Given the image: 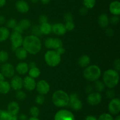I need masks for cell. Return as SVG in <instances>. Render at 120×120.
<instances>
[{"mask_svg":"<svg viewBox=\"0 0 120 120\" xmlns=\"http://www.w3.org/2000/svg\"><path fill=\"white\" fill-rule=\"evenodd\" d=\"M109 10L113 15L119 16L120 14V2L118 1H112L109 6Z\"/></svg>","mask_w":120,"mask_h":120,"instance_id":"ac0fdd59","label":"cell"},{"mask_svg":"<svg viewBox=\"0 0 120 120\" xmlns=\"http://www.w3.org/2000/svg\"><path fill=\"white\" fill-rule=\"evenodd\" d=\"M45 97L44 95H42V94L38 95L35 98V102L39 105L43 104L45 102Z\"/></svg>","mask_w":120,"mask_h":120,"instance_id":"f35d334b","label":"cell"},{"mask_svg":"<svg viewBox=\"0 0 120 120\" xmlns=\"http://www.w3.org/2000/svg\"><path fill=\"white\" fill-rule=\"evenodd\" d=\"M8 58H9V55L7 51L4 50L0 51V62L5 63L8 60Z\"/></svg>","mask_w":120,"mask_h":120,"instance_id":"f546056e","label":"cell"},{"mask_svg":"<svg viewBox=\"0 0 120 120\" xmlns=\"http://www.w3.org/2000/svg\"><path fill=\"white\" fill-rule=\"evenodd\" d=\"M10 116L7 111L0 109V120H7Z\"/></svg>","mask_w":120,"mask_h":120,"instance_id":"d590c367","label":"cell"},{"mask_svg":"<svg viewBox=\"0 0 120 120\" xmlns=\"http://www.w3.org/2000/svg\"><path fill=\"white\" fill-rule=\"evenodd\" d=\"M39 27L42 34L48 35L52 32V25L48 22L41 24Z\"/></svg>","mask_w":120,"mask_h":120,"instance_id":"d4e9b609","label":"cell"},{"mask_svg":"<svg viewBox=\"0 0 120 120\" xmlns=\"http://www.w3.org/2000/svg\"><path fill=\"white\" fill-rule=\"evenodd\" d=\"M63 47V42L62 40L59 38H53V49L56 50L58 48Z\"/></svg>","mask_w":120,"mask_h":120,"instance_id":"1f68e13d","label":"cell"},{"mask_svg":"<svg viewBox=\"0 0 120 120\" xmlns=\"http://www.w3.org/2000/svg\"><path fill=\"white\" fill-rule=\"evenodd\" d=\"M101 71L99 67L96 65H89L83 71V75L89 81H96L100 78Z\"/></svg>","mask_w":120,"mask_h":120,"instance_id":"277c9868","label":"cell"},{"mask_svg":"<svg viewBox=\"0 0 120 120\" xmlns=\"http://www.w3.org/2000/svg\"><path fill=\"white\" fill-rule=\"evenodd\" d=\"M97 120H114V118L110 114L104 113L100 115Z\"/></svg>","mask_w":120,"mask_h":120,"instance_id":"e575fe53","label":"cell"},{"mask_svg":"<svg viewBox=\"0 0 120 120\" xmlns=\"http://www.w3.org/2000/svg\"><path fill=\"white\" fill-rule=\"evenodd\" d=\"M6 18L3 15H0V25H3L5 23Z\"/></svg>","mask_w":120,"mask_h":120,"instance_id":"f907efd6","label":"cell"},{"mask_svg":"<svg viewBox=\"0 0 120 120\" xmlns=\"http://www.w3.org/2000/svg\"><path fill=\"white\" fill-rule=\"evenodd\" d=\"M103 83L110 89L115 88L119 82L120 76L118 72L113 69H107L103 74Z\"/></svg>","mask_w":120,"mask_h":120,"instance_id":"7a4b0ae2","label":"cell"},{"mask_svg":"<svg viewBox=\"0 0 120 120\" xmlns=\"http://www.w3.org/2000/svg\"><path fill=\"white\" fill-rule=\"evenodd\" d=\"M29 112H30V114L33 117H38L39 116V115L40 111L38 107L34 106V107H31L30 108Z\"/></svg>","mask_w":120,"mask_h":120,"instance_id":"836d02e7","label":"cell"},{"mask_svg":"<svg viewBox=\"0 0 120 120\" xmlns=\"http://www.w3.org/2000/svg\"><path fill=\"white\" fill-rule=\"evenodd\" d=\"M10 35L9 30L7 27H0V42H4L8 40Z\"/></svg>","mask_w":120,"mask_h":120,"instance_id":"7402d4cb","label":"cell"},{"mask_svg":"<svg viewBox=\"0 0 120 120\" xmlns=\"http://www.w3.org/2000/svg\"><path fill=\"white\" fill-rule=\"evenodd\" d=\"M22 45L27 52L32 55L37 54L42 48V43L39 38L33 35L26 36L23 39Z\"/></svg>","mask_w":120,"mask_h":120,"instance_id":"6da1fadb","label":"cell"},{"mask_svg":"<svg viewBox=\"0 0 120 120\" xmlns=\"http://www.w3.org/2000/svg\"><path fill=\"white\" fill-rule=\"evenodd\" d=\"M105 95H106L107 97L108 98L112 99L113 98H114L115 96V92L114 91H113L112 89H110L106 92Z\"/></svg>","mask_w":120,"mask_h":120,"instance_id":"7bdbcfd3","label":"cell"},{"mask_svg":"<svg viewBox=\"0 0 120 120\" xmlns=\"http://www.w3.org/2000/svg\"><path fill=\"white\" fill-rule=\"evenodd\" d=\"M63 20L66 22H73V15L71 13L68 12L65 14L63 16Z\"/></svg>","mask_w":120,"mask_h":120,"instance_id":"ab89813d","label":"cell"},{"mask_svg":"<svg viewBox=\"0 0 120 120\" xmlns=\"http://www.w3.org/2000/svg\"><path fill=\"white\" fill-rule=\"evenodd\" d=\"M85 120H97V118L93 115H87L86 117Z\"/></svg>","mask_w":120,"mask_h":120,"instance_id":"816d5d0a","label":"cell"},{"mask_svg":"<svg viewBox=\"0 0 120 120\" xmlns=\"http://www.w3.org/2000/svg\"><path fill=\"white\" fill-rule=\"evenodd\" d=\"M19 105L18 103L15 101H12L8 104L7 111L11 116H16L19 112Z\"/></svg>","mask_w":120,"mask_h":120,"instance_id":"e0dca14e","label":"cell"},{"mask_svg":"<svg viewBox=\"0 0 120 120\" xmlns=\"http://www.w3.org/2000/svg\"><path fill=\"white\" fill-rule=\"evenodd\" d=\"M69 105L71 108L75 111H79L83 107V104L76 93H72L69 96Z\"/></svg>","mask_w":120,"mask_h":120,"instance_id":"52a82bcc","label":"cell"},{"mask_svg":"<svg viewBox=\"0 0 120 120\" xmlns=\"http://www.w3.org/2000/svg\"><path fill=\"white\" fill-rule=\"evenodd\" d=\"M0 69H1V65H0Z\"/></svg>","mask_w":120,"mask_h":120,"instance_id":"e7e4bbea","label":"cell"},{"mask_svg":"<svg viewBox=\"0 0 120 120\" xmlns=\"http://www.w3.org/2000/svg\"><path fill=\"white\" fill-rule=\"evenodd\" d=\"M7 120H18V118L16 116H11Z\"/></svg>","mask_w":120,"mask_h":120,"instance_id":"91938a15","label":"cell"},{"mask_svg":"<svg viewBox=\"0 0 120 120\" xmlns=\"http://www.w3.org/2000/svg\"><path fill=\"white\" fill-rule=\"evenodd\" d=\"M10 40L11 42V49L15 51L16 48L22 46L23 39L22 34L17 32L14 31L11 34Z\"/></svg>","mask_w":120,"mask_h":120,"instance_id":"8992f818","label":"cell"},{"mask_svg":"<svg viewBox=\"0 0 120 120\" xmlns=\"http://www.w3.org/2000/svg\"><path fill=\"white\" fill-rule=\"evenodd\" d=\"M32 32L33 35H35L38 37H39L42 35L41 29H40V27L39 25L33 26L32 28Z\"/></svg>","mask_w":120,"mask_h":120,"instance_id":"4dcf8cb0","label":"cell"},{"mask_svg":"<svg viewBox=\"0 0 120 120\" xmlns=\"http://www.w3.org/2000/svg\"><path fill=\"white\" fill-rule=\"evenodd\" d=\"M15 97L17 100H19V101H22L24 100L26 97V94L25 92L21 90H18L16 91V94H15Z\"/></svg>","mask_w":120,"mask_h":120,"instance_id":"d6a6232c","label":"cell"},{"mask_svg":"<svg viewBox=\"0 0 120 120\" xmlns=\"http://www.w3.org/2000/svg\"><path fill=\"white\" fill-rule=\"evenodd\" d=\"M64 26H65L66 31H71L73 30V29L75 28V24L73 22H66Z\"/></svg>","mask_w":120,"mask_h":120,"instance_id":"b9f144b4","label":"cell"},{"mask_svg":"<svg viewBox=\"0 0 120 120\" xmlns=\"http://www.w3.org/2000/svg\"><path fill=\"white\" fill-rule=\"evenodd\" d=\"M39 22L41 24L43 23H46V22H48V16L45 15H42L39 16Z\"/></svg>","mask_w":120,"mask_h":120,"instance_id":"f6af8a7d","label":"cell"},{"mask_svg":"<svg viewBox=\"0 0 120 120\" xmlns=\"http://www.w3.org/2000/svg\"><path fill=\"white\" fill-rule=\"evenodd\" d=\"M50 0H41V2L44 5L48 4L50 2Z\"/></svg>","mask_w":120,"mask_h":120,"instance_id":"6f0895ef","label":"cell"},{"mask_svg":"<svg viewBox=\"0 0 120 120\" xmlns=\"http://www.w3.org/2000/svg\"><path fill=\"white\" fill-rule=\"evenodd\" d=\"M96 3V0H83V5L87 9H91L94 8Z\"/></svg>","mask_w":120,"mask_h":120,"instance_id":"f1b7e54d","label":"cell"},{"mask_svg":"<svg viewBox=\"0 0 120 120\" xmlns=\"http://www.w3.org/2000/svg\"><path fill=\"white\" fill-rule=\"evenodd\" d=\"M109 18L106 14H102L99 16L98 19V23L102 28H106L109 24Z\"/></svg>","mask_w":120,"mask_h":120,"instance_id":"ffe728a7","label":"cell"},{"mask_svg":"<svg viewBox=\"0 0 120 120\" xmlns=\"http://www.w3.org/2000/svg\"><path fill=\"white\" fill-rule=\"evenodd\" d=\"M114 120H120V115H117L116 117V118L114 119Z\"/></svg>","mask_w":120,"mask_h":120,"instance_id":"be15d7a7","label":"cell"},{"mask_svg":"<svg viewBox=\"0 0 120 120\" xmlns=\"http://www.w3.org/2000/svg\"><path fill=\"white\" fill-rule=\"evenodd\" d=\"M36 88L39 94L46 95L50 90V85L47 81L45 80H41L36 84Z\"/></svg>","mask_w":120,"mask_h":120,"instance_id":"7c38bea8","label":"cell"},{"mask_svg":"<svg viewBox=\"0 0 120 120\" xmlns=\"http://www.w3.org/2000/svg\"><path fill=\"white\" fill-rule=\"evenodd\" d=\"M18 24L21 26V28L23 29V31L28 29L31 25L30 21L29 20H27V19H23V20H21Z\"/></svg>","mask_w":120,"mask_h":120,"instance_id":"4316f807","label":"cell"},{"mask_svg":"<svg viewBox=\"0 0 120 120\" xmlns=\"http://www.w3.org/2000/svg\"><path fill=\"white\" fill-rule=\"evenodd\" d=\"M52 102L57 107H66L69 105V96L63 90H57L53 94Z\"/></svg>","mask_w":120,"mask_h":120,"instance_id":"3957f363","label":"cell"},{"mask_svg":"<svg viewBox=\"0 0 120 120\" xmlns=\"http://www.w3.org/2000/svg\"><path fill=\"white\" fill-rule=\"evenodd\" d=\"M28 72H29V76L34 79L38 78L41 75V71L39 68L36 67L29 68Z\"/></svg>","mask_w":120,"mask_h":120,"instance_id":"484cf974","label":"cell"},{"mask_svg":"<svg viewBox=\"0 0 120 120\" xmlns=\"http://www.w3.org/2000/svg\"><path fill=\"white\" fill-rule=\"evenodd\" d=\"M28 120H39V119L38 118V117H33V116H32L30 118L28 119Z\"/></svg>","mask_w":120,"mask_h":120,"instance_id":"94428289","label":"cell"},{"mask_svg":"<svg viewBox=\"0 0 120 120\" xmlns=\"http://www.w3.org/2000/svg\"><path fill=\"white\" fill-rule=\"evenodd\" d=\"M105 85H104V84L102 81H98V80L95 81L94 88L96 90L97 92H98L103 91L104 89H105Z\"/></svg>","mask_w":120,"mask_h":120,"instance_id":"83f0119b","label":"cell"},{"mask_svg":"<svg viewBox=\"0 0 120 120\" xmlns=\"http://www.w3.org/2000/svg\"><path fill=\"white\" fill-rule=\"evenodd\" d=\"M114 66L115 70L117 71V72L120 71V60L119 58H117L115 60L114 63Z\"/></svg>","mask_w":120,"mask_h":120,"instance_id":"ee69618b","label":"cell"},{"mask_svg":"<svg viewBox=\"0 0 120 120\" xmlns=\"http://www.w3.org/2000/svg\"><path fill=\"white\" fill-rule=\"evenodd\" d=\"M45 61L49 66L55 67L61 61V56L55 50L48 51L45 54Z\"/></svg>","mask_w":120,"mask_h":120,"instance_id":"5b68a950","label":"cell"},{"mask_svg":"<svg viewBox=\"0 0 120 120\" xmlns=\"http://www.w3.org/2000/svg\"><path fill=\"white\" fill-rule=\"evenodd\" d=\"M28 66H29V68H34V67H36V63L35 62H30V63L28 64Z\"/></svg>","mask_w":120,"mask_h":120,"instance_id":"9f6ffc18","label":"cell"},{"mask_svg":"<svg viewBox=\"0 0 120 120\" xmlns=\"http://www.w3.org/2000/svg\"><path fill=\"white\" fill-rule=\"evenodd\" d=\"M10 84L8 81H4L0 82V93L2 94H7L10 91Z\"/></svg>","mask_w":120,"mask_h":120,"instance_id":"cb8c5ba5","label":"cell"},{"mask_svg":"<svg viewBox=\"0 0 120 120\" xmlns=\"http://www.w3.org/2000/svg\"><path fill=\"white\" fill-rule=\"evenodd\" d=\"M14 31L17 32L19 33V34H21L23 32V29L21 28V27L18 24H17V25L15 26V28H14Z\"/></svg>","mask_w":120,"mask_h":120,"instance_id":"bcb514c9","label":"cell"},{"mask_svg":"<svg viewBox=\"0 0 120 120\" xmlns=\"http://www.w3.org/2000/svg\"><path fill=\"white\" fill-rule=\"evenodd\" d=\"M5 81V76L2 75L1 72H0V82H2V81Z\"/></svg>","mask_w":120,"mask_h":120,"instance_id":"680465c9","label":"cell"},{"mask_svg":"<svg viewBox=\"0 0 120 120\" xmlns=\"http://www.w3.org/2000/svg\"><path fill=\"white\" fill-rule=\"evenodd\" d=\"M7 0H0V8L4 7L5 5L6 4Z\"/></svg>","mask_w":120,"mask_h":120,"instance_id":"11a10c76","label":"cell"},{"mask_svg":"<svg viewBox=\"0 0 120 120\" xmlns=\"http://www.w3.org/2000/svg\"><path fill=\"white\" fill-rule=\"evenodd\" d=\"M52 31L57 35H63L66 33L64 24L62 23H56L52 25Z\"/></svg>","mask_w":120,"mask_h":120,"instance_id":"9a60e30c","label":"cell"},{"mask_svg":"<svg viewBox=\"0 0 120 120\" xmlns=\"http://www.w3.org/2000/svg\"><path fill=\"white\" fill-rule=\"evenodd\" d=\"M45 47L48 49H53V38H48L46 40L45 42Z\"/></svg>","mask_w":120,"mask_h":120,"instance_id":"74e56055","label":"cell"},{"mask_svg":"<svg viewBox=\"0 0 120 120\" xmlns=\"http://www.w3.org/2000/svg\"><path fill=\"white\" fill-rule=\"evenodd\" d=\"M56 51L57 52V54H59V55L61 56V55H63V54H64V52H65V49H64V48L62 47H60V48H58V49H56Z\"/></svg>","mask_w":120,"mask_h":120,"instance_id":"681fc988","label":"cell"},{"mask_svg":"<svg viewBox=\"0 0 120 120\" xmlns=\"http://www.w3.org/2000/svg\"><path fill=\"white\" fill-rule=\"evenodd\" d=\"M15 7L19 12L25 14L29 11V5L24 0H19L15 4Z\"/></svg>","mask_w":120,"mask_h":120,"instance_id":"2e32d148","label":"cell"},{"mask_svg":"<svg viewBox=\"0 0 120 120\" xmlns=\"http://www.w3.org/2000/svg\"><path fill=\"white\" fill-rule=\"evenodd\" d=\"M28 117H27L26 115H25V114H22L19 116V120H28Z\"/></svg>","mask_w":120,"mask_h":120,"instance_id":"f5cc1de1","label":"cell"},{"mask_svg":"<svg viewBox=\"0 0 120 120\" xmlns=\"http://www.w3.org/2000/svg\"><path fill=\"white\" fill-rule=\"evenodd\" d=\"M6 25H7V27H8V28L14 29L15 27V26L17 25V22H16V20H15V19L11 18L7 21Z\"/></svg>","mask_w":120,"mask_h":120,"instance_id":"8d00e7d4","label":"cell"},{"mask_svg":"<svg viewBox=\"0 0 120 120\" xmlns=\"http://www.w3.org/2000/svg\"><path fill=\"white\" fill-rule=\"evenodd\" d=\"M109 111L110 114L117 115L120 112V100L118 98L111 99L109 104Z\"/></svg>","mask_w":120,"mask_h":120,"instance_id":"9c48e42d","label":"cell"},{"mask_svg":"<svg viewBox=\"0 0 120 120\" xmlns=\"http://www.w3.org/2000/svg\"><path fill=\"white\" fill-rule=\"evenodd\" d=\"M93 91V87L91 85H88L86 88V91L87 92L88 94H90Z\"/></svg>","mask_w":120,"mask_h":120,"instance_id":"db71d44e","label":"cell"},{"mask_svg":"<svg viewBox=\"0 0 120 120\" xmlns=\"http://www.w3.org/2000/svg\"><path fill=\"white\" fill-rule=\"evenodd\" d=\"M10 85L14 90H21L23 87V80L19 76H14L11 81Z\"/></svg>","mask_w":120,"mask_h":120,"instance_id":"5bb4252c","label":"cell"},{"mask_svg":"<svg viewBox=\"0 0 120 120\" xmlns=\"http://www.w3.org/2000/svg\"><path fill=\"white\" fill-rule=\"evenodd\" d=\"M120 21V17L118 15H113L111 16V18L109 19V22H111L112 24L116 25Z\"/></svg>","mask_w":120,"mask_h":120,"instance_id":"60d3db41","label":"cell"},{"mask_svg":"<svg viewBox=\"0 0 120 120\" xmlns=\"http://www.w3.org/2000/svg\"><path fill=\"white\" fill-rule=\"evenodd\" d=\"M88 12V9L86 7H83L81 8L79 10V13L82 15H86Z\"/></svg>","mask_w":120,"mask_h":120,"instance_id":"7dc6e473","label":"cell"},{"mask_svg":"<svg viewBox=\"0 0 120 120\" xmlns=\"http://www.w3.org/2000/svg\"><path fill=\"white\" fill-rule=\"evenodd\" d=\"M102 100V96L101 94L98 92H91L89 94L87 98V101L90 105L93 106L97 105L99 104Z\"/></svg>","mask_w":120,"mask_h":120,"instance_id":"8fae6325","label":"cell"},{"mask_svg":"<svg viewBox=\"0 0 120 120\" xmlns=\"http://www.w3.org/2000/svg\"><path fill=\"white\" fill-rule=\"evenodd\" d=\"M29 68L28 64L24 62H21L18 64L16 68H15L16 72L20 75H25V74H26L29 71Z\"/></svg>","mask_w":120,"mask_h":120,"instance_id":"d6986e66","label":"cell"},{"mask_svg":"<svg viewBox=\"0 0 120 120\" xmlns=\"http://www.w3.org/2000/svg\"><path fill=\"white\" fill-rule=\"evenodd\" d=\"M1 72L5 77L11 78L15 74V69L10 63H5L1 67Z\"/></svg>","mask_w":120,"mask_h":120,"instance_id":"30bf717a","label":"cell"},{"mask_svg":"<svg viewBox=\"0 0 120 120\" xmlns=\"http://www.w3.org/2000/svg\"><path fill=\"white\" fill-rule=\"evenodd\" d=\"M39 0H30V1H31V2L34 4L38 3V2H39Z\"/></svg>","mask_w":120,"mask_h":120,"instance_id":"6125c7cd","label":"cell"},{"mask_svg":"<svg viewBox=\"0 0 120 120\" xmlns=\"http://www.w3.org/2000/svg\"><path fill=\"white\" fill-rule=\"evenodd\" d=\"M55 120H75L73 114L68 109H60L56 113Z\"/></svg>","mask_w":120,"mask_h":120,"instance_id":"ba28073f","label":"cell"},{"mask_svg":"<svg viewBox=\"0 0 120 120\" xmlns=\"http://www.w3.org/2000/svg\"><path fill=\"white\" fill-rule=\"evenodd\" d=\"M105 34L108 36H112L114 35V31L111 28H107L105 30Z\"/></svg>","mask_w":120,"mask_h":120,"instance_id":"c3c4849f","label":"cell"},{"mask_svg":"<svg viewBox=\"0 0 120 120\" xmlns=\"http://www.w3.org/2000/svg\"><path fill=\"white\" fill-rule=\"evenodd\" d=\"M78 63L81 67L86 68L89 65L90 63V57L87 55H82L79 59Z\"/></svg>","mask_w":120,"mask_h":120,"instance_id":"603a6c76","label":"cell"},{"mask_svg":"<svg viewBox=\"0 0 120 120\" xmlns=\"http://www.w3.org/2000/svg\"><path fill=\"white\" fill-rule=\"evenodd\" d=\"M36 83L35 79L29 76H26L23 80V87L27 91H31L36 88Z\"/></svg>","mask_w":120,"mask_h":120,"instance_id":"4fadbf2b","label":"cell"},{"mask_svg":"<svg viewBox=\"0 0 120 120\" xmlns=\"http://www.w3.org/2000/svg\"><path fill=\"white\" fill-rule=\"evenodd\" d=\"M15 54L17 58L21 60H25L27 56H28V52L26 51L23 47H21L16 48V50L15 51Z\"/></svg>","mask_w":120,"mask_h":120,"instance_id":"44dd1931","label":"cell"}]
</instances>
